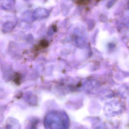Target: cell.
Instances as JSON below:
<instances>
[{
    "label": "cell",
    "instance_id": "obj_1",
    "mask_svg": "<svg viewBox=\"0 0 129 129\" xmlns=\"http://www.w3.org/2000/svg\"><path fill=\"white\" fill-rule=\"evenodd\" d=\"M90 0H77L76 4L80 5H87L89 4Z\"/></svg>",
    "mask_w": 129,
    "mask_h": 129
},
{
    "label": "cell",
    "instance_id": "obj_2",
    "mask_svg": "<svg viewBox=\"0 0 129 129\" xmlns=\"http://www.w3.org/2000/svg\"><path fill=\"white\" fill-rule=\"evenodd\" d=\"M102 0H96V2H100Z\"/></svg>",
    "mask_w": 129,
    "mask_h": 129
}]
</instances>
